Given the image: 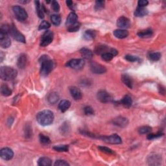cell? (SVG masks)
<instances>
[{
    "instance_id": "f546056e",
    "label": "cell",
    "mask_w": 166,
    "mask_h": 166,
    "mask_svg": "<svg viewBox=\"0 0 166 166\" xmlns=\"http://www.w3.org/2000/svg\"><path fill=\"white\" fill-rule=\"evenodd\" d=\"M58 99H59V96L55 92H52V93L49 95L48 97V101L52 104L56 103L58 101Z\"/></svg>"
},
{
    "instance_id": "f1b7e54d",
    "label": "cell",
    "mask_w": 166,
    "mask_h": 166,
    "mask_svg": "<svg viewBox=\"0 0 166 166\" xmlns=\"http://www.w3.org/2000/svg\"><path fill=\"white\" fill-rule=\"evenodd\" d=\"M35 5H36V13H37L38 17L40 18H41V19H43V18H44V11H43L42 5H40V1H36Z\"/></svg>"
},
{
    "instance_id": "836d02e7",
    "label": "cell",
    "mask_w": 166,
    "mask_h": 166,
    "mask_svg": "<svg viewBox=\"0 0 166 166\" xmlns=\"http://www.w3.org/2000/svg\"><path fill=\"white\" fill-rule=\"evenodd\" d=\"M161 160L160 157L158 156L154 155V156H150V158L149 159V162L150 165H158V162H160Z\"/></svg>"
},
{
    "instance_id": "1f68e13d",
    "label": "cell",
    "mask_w": 166,
    "mask_h": 166,
    "mask_svg": "<svg viewBox=\"0 0 166 166\" xmlns=\"http://www.w3.org/2000/svg\"><path fill=\"white\" fill-rule=\"evenodd\" d=\"M80 27H81V23L77 21L76 23L67 27V31L69 32H77L79 30Z\"/></svg>"
},
{
    "instance_id": "60d3db41",
    "label": "cell",
    "mask_w": 166,
    "mask_h": 166,
    "mask_svg": "<svg viewBox=\"0 0 166 166\" xmlns=\"http://www.w3.org/2000/svg\"><path fill=\"white\" fill-rule=\"evenodd\" d=\"M125 58L127 60L129 61V62H138V61H140V58H138V57H135L133 56V55H126Z\"/></svg>"
},
{
    "instance_id": "7bdbcfd3",
    "label": "cell",
    "mask_w": 166,
    "mask_h": 166,
    "mask_svg": "<svg viewBox=\"0 0 166 166\" xmlns=\"http://www.w3.org/2000/svg\"><path fill=\"white\" fill-rule=\"evenodd\" d=\"M84 112L86 115L87 116H90V115H93L94 114V109L92 108L91 106H86L85 108L84 109Z\"/></svg>"
},
{
    "instance_id": "277c9868",
    "label": "cell",
    "mask_w": 166,
    "mask_h": 166,
    "mask_svg": "<svg viewBox=\"0 0 166 166\" xmlns=\"http://www.w3.org/2000/svg\"><path fill=\"white\" fill-rule=\"evenodd\" d=\"M9 35L12 36L14 40H16L18 42L26 43V38L22 34H21L18 29L16 28L14 24H12L10 26L9 28Z\"/></svg>"
},
{
    "instance_id": "3957f363",
    "label": "cell",
    "mask_w": 166,
    "mask_h": 166,
    "mask_svg": "<svg viewBox=\"0 0 166 166\" xmlns=\"http://www.w3.org/2000/svg\"><path fill=\"white\" fill-rule=\"evenodd\" d=\"M17 76V71L9 66H2L0 69V77L4 81H12Z\"/></svg>"
},
{
    "instance_id": "ba28073f",
    "label": "cell",
    "mask_w": 166,
    "mask_h": 166,
    "mask_svg": "<svg viewBox=\"0 0 166 166\" xmlns=\"http://www.w3.org/2000/svg\"><path fill=\"white\" fill-rule=\"evenodd\" d=\"M84 64L85 62L83 59H72L68 61L66 66L75 70H81L84 67Z\"/></svg>"
},
{
    "instance_id": "d6a6232c",
    "label": "cell",
    "mask_w": 166,
    "mask_h": 166,
    "mask_svg": "<svg viewBox=\"0 0 166 166\" xmlns=\"http://www.w3.org/2000/svg\"><path fill=\"white\" fill-rule=\"evenodd\" d=\"M161 58V54L159 52H154L149 54V58L152 61H158Z\"/></svg>"
},
{
    "instance_id": "44dd1931",
    "label": "cell",
    "mask_w": 166,
    "mask_h": 166,
    "mask_svg": "<svg viewBox=\"0 0 166 166\" xmlns=\"http://www.w3.org/2000/svg\"><path fill=\"white\" fill-rule=\"evenodd\" d=\"M121 103L123 106L125 108H130L133 104V99L131 96H129L128 95H126L121 101Z\"/></svg>"
},
{
    "instance_id": "d590c367",
    "label": "cell",
    "mask_w": 166,
    "mask_h": 166,
    "mask_svg": "<svg viewBox=\"0 0 166 166\" xmlns=\"http://www.w3.org/2000/svg\"><path fill=\"white\" fill-rule=\"evenodd\" d=\"M70 131V125L67 124V123H64L63 125L61 126L60 128V131L62 134H67L69 133V131Z\"/></svg>"
},
{
    "instance_id": "9a60e30c",
    "label": "cell",
    "mask_w": 166,
    "mask_h": 166,
    "mask_svg": "<svg viewBox=\"0 0 166 166\" xmlns=\"http://www.w3.org/2000/svg\"><path fill=\"white\" fill-rule=\"evenodd\" d=\"M70 94L72 97L76 101L81 99L82 98V92L80 89L76 87H72L70 88Z\"/></svg>"
},
{
    "instance_id": "4316f807",
    "label": "cell",
    "mask_w": 166,
    "mask_h": 166,
    "mask_svg": "<svg viewBox=\"0 0 166 166\" xmlns=\"http://www.w3.org/2000/svg\"><path fill=\"white\" fill-rule=\"evenodd\" d=\"M1 94L2 96L8 97L12 94V90L7 84H2L1 87Z\"/></svg>"
},
{
    "instance_id": "7c38bea8",
    "label": "cell",
    "mask_w": 166,
    "mask_h": 166,
    "mask_svg": "<svg viewBox=\"0 0 166 166\" xmlns=\"http://www.w3.org/2000/svg\"><path fill=\"white\" fill-rule=\"evenodd\" d=\"M0 156H1V157L3 159L5 160H10L13 158L14 153L13 150L11 149L10 148L5 147V148H3L0 150Z\"/></svg>"
},
{
    "instance_id": "4fadbf2b",
    "label": "cell",
    "mask_w": 166,
    "mask_h": 166,
    "mask_svg": "<svg viewBox=\"0 0 166 166\" xmlns=\"http://www.w3.org/2000/svg\"><path fill=\"white\" fill-rule=\"evenodd\" d=\"M117 26L122 29H128L131 27V21L125 16H121L117 20Z\"/></svg>"
},
{
    "instance_id": "d4e9b609",
    "label": "cell",
    "mask_w": 166,
    "mask_h": 166,
    "mask_svg": "<svg viewBox=\"0 0 166 166\" xmlns=\"http://www.w3.org/2000/svg\"><path fill=\"white\" fill-rule=\"evenodd\" d=\"M110 49L108 46H106V45H99V46H97V47L96 48V50H95V52H96V53L97 55H102L103 54L107 53V52H109Z\"/></svg>"
},
{
    "instance_id": "e0dca14e",
    "label": "cell",
    "mask_w": 166,
    "mask_h": 166,
    "mask_svg": "<svg viewBox=\"0 0 166 166\" xmlns=\"http://www.w3.org/2000/svg\"><path fill=\"white\" fill-rule=\"evenodd\" d=\"M77 19H78V16L75 13H71L68 16L66 20V25L67 26V27H68L72 24L76 23L77 21Z\"/></svg>"
},
{
    "instance_id": "ee69618b",
    "label": "cell",
    "mask_w": 166,
    "mask_h": 166,
    "mask_svg": "<svg viewBox=\"0 0 166 166\" xmlns=\"http://www.w3.org/2000/svg\"><path fill=\"white\" fill-rule=\"evenodd\" d=\"M98 148H99V149L101 150V151H102L103 153H105L107 154H114L113 150L109 148V147L100 146L98 147Z\"/></svg>"
},
{
    "instance_id": "8992f818",
    "label": "cell",
    "mask_w": 166,
    "mask_h": 166,
    "mask_svg": "<svg viewBox=\"0 0 166 166\" xmlns=\"http://www.w3.org/2000/svg\"><path fill=\"white\" fill-rule=\"evenodd\" d=\"M11 44L9 34L4 31L0 30V45L3 48H8Z\"/></svg>"
},
{
    "instance_id": "5b68a950",
    "label": "cell",
    "mask_w": 166,
    "mask_h": 166,
    "mask_svg": "<svg viewBox=\"0 0 166 166\" xmlns=\"http://www.w3.org/2000/svg\"><path fill=\"white\" fill-rule=\"evenodd\" d=\"M13 10L15 17L18 20L23 21L27 20V17H28V14H27L26 11L23 7H20V6H14L13 7Z\"/></svg>"
},
{
    "instance_id": "74e56055",
    "label": "cell",
    "mask_w": 166,
    "mask_h": 166,
    "mask_svg": "<svg viewBox=\"0 0 166 166\" xmlns=\"http://www.w3.org/2000/svg\"><path fill=\"white\" fill-rule=\"evenodd\" d=\"M152 131V128L149 126H143L139 128V133L141 134H149Z\"/></svg>"
},
{
    "instance_id": "484cf974",
    "label": "cell",
    "mask_w": 166,
    "mask_h": 166,
    "mask_svg": "<svg viewBox=\"0 0 166 166\" xmlns=\"http://www.w3.org/2000/svg\"><path fill=\"white\" fill-rule=\"evenodd\" d=\"M153 34V31L150 29H147L143 31H141L138 33V35L140 36V38H149L151 37Z\"/></svg>"
},
{
    "instance_id": "681fc988",
    "label": "cell",
    "mask_w": 166,
    "mask_h": 166,
    "mask_svg": "<svg viewBox=\"0 0 166 166\" xmlns=\"http://www.w3.org/2000/svg\"><path fill=\"white\" fill-rule=\"evenodd\" d=\"M149 4L148 1L147 0H140L138 1V6L140 7H145L146 6Z\"/></svg>"
},
{
    "instance_id": "f6af8a7d",
    "label": "cell",
    "mask_w": 166,
    "mask_h": 166,
    "mask_svg": "<svg viewBox=\"0 0 166 166\" xmlns=\"http://www.w3.org/2000/svg\"><path fill=\"white\" fill-rule=\"evenodd\" d=\"M51 7L55 12H58L60 11V5L57 1H53L51 2Z\"/></svg>"
},
{
    "instance_id": "8fae6325",
    "label": "cell",
    "mask_w": 166,
    "mask_h": 166,
    "mask_svg": "<svg viewBox=\"0 0 166 166\" xmlns=\"http://www.w3.org/2000/svg\"><path fill=\"white\" fill-rule=\"evenodd\" d=\"M90 70L92 72L95 74H103L106 72V68L101 64L94 62L91 64Z\"/></svg>"
},
{
    "instance_id": "ac0fdd59",
    "label": "cell",
    "mask_w": 166,
    "mask_h": 166,
    "mask_svg": "<svg viewBox=\"0 0 166 166\" xmlns=\"http://www.w3.org/2000/svg\"><path fill=\"white\" fill-rule=\"evenodd\" d=\"M80 53L81 54L82 57L83 58H85V59L90 60L93 57V52L88 48H82L81 51H80Z\"/></svg>"
},
{
    "instance_id": "8d00e7d4",
    "label": "cell",
    "mask_w": 166,
    "mask_h": 166,
    "mask_svg": "<svg viewBox=\"0 0 166 166\" xmlns=\"http://www.w3.org/2000/svg\"><path fill=\"white\" fill-rule=\"evenodd\" d=\"M53 149L58 152H67L69 149V146L67 145H60L53 147Z\"/></svg>"
},
{
    "instance_id": "cb8c5ba5",
    "label": "cell",
    "mask_w": 166,
    "mask_h": 166,
    "mask_svg": "<svg viewBox=\"0 0 166 166\" xmlns=\"http://www.w3.org/2000/svg\"><path fill=\"white\" fill-rule=\"evenodd\" d=\"M147 14H148V11L144 7H138L136 8V11L134 12V16L136 17L145 16Z\"/></svg>"
},
{
    "instance_id": "603a6c76",
    "label": "cell",
    "mask_w": 166,
    "mask_h": 166,
    "mask_svg": "<svg viewBox=\"0 0 166 166\" xmlns=\"http://www.w3.org/2000/svg\"><path fill=\"white\" fill-rule=\"evenodd\" d=\"M121 80L129 88H133V82L131 77L127 74H123L121 76Z\"/></svg>"
},
{
    "instance_id": "f5cc1de1",
    "label": "cell",
    "mask_w": 166,
    "mask_h": 166,
    "mask_svg": "<svg viewBox=\"0 0 166 166\" xmlns=\"http://www.w3.org/2000/svg\"><path fill=\"white\" fill-rule=\"evenodd\" d=\"M3 55H4V53H3V52L1 51V62H2L3 60H4V56H3Z\"/></svg>"
},
{
    "instance_id": "ffe728a7",
    "label": "cell",
    "mask_w": 166,
    "mask_h": 166,
    "mask_svg": "<svg viewBox=\"0 0 166 166\" xmlns=\"http://www.w3.org/2000/svg\"><path fill=\"white\" fill-rule=\"evenodd\" d=\"M27 58L25 54H21L19 57L17 61V65L20 69H23L26 67L27 64Z\"/></svg>"
},
{
    "instance_id": "d6986e66",
    "label": "cell",
    "mask_w": 166,
    "mask_h": 166,
    "mask_svg": "<svg viewBox=\"0 0 166 166\" xmlns=\"http://www.w3.org/2000/svg\"><path fill=\"white\" fill-rule=\"evenodd\" d=\"M96 35L97 33L96 31L89 29L84 32V35H83V38L87 40H93L96 38Z\"/></svg>"
},
{
    "instance_id": "7dc6e473",
    "label": "cell",
    "mask_w": 166,
    "mask_h": 166,
    "mask_svg": "<svg viewBox=\"0 0 166 166\" xmlns=\"http://www.w3.org/2000/svg\"><path fill=\"white\" fill-rule=\"evenodd\" d=\"M55 166H67V165H70V164L66 161L62 160H58L55 162Z\"/></svg>"
},
{
    "instance_id": "c3c4849f",
    "label": "cell",
    "mask_w": 166,
    "mask_h": 166,
    "mask_svg": "<svg viewBox=\"0 0 166 166\" xmlns=\"http://www.w3.org/2000/svg\"><path fill=\"white\" fill-rule=\"evenodd\" d=\"M25 134H26V137L27 138H30L32 136V129L31 128L30 126L27 125L26 127V128L25 130Z\"/></svg>"
},
{
    "instance_id": "bcb514c9",
    "label": "cell",
    "mask_w": 166,
    "mask_h": 166,
    "mask_svg": "<svg viewBox=\"0 0 166 166\" xmlns=\"http://www.w3.org/2000/svg\"><path fill=\"white\" fill-rule=\"evenodd\" d=\"M163 133H158L157 134H149L148 136H147V139L148 140H153V139H155V138H160L163 136Z\"/></svg>"
},
{
    "instance_id": "9c48e42d",
    "label": "cell",
    "mask_w": 166,
    "mask_h": 166,
    "mask_svg": "<svg viewBox=\"0 0 166 166\" xmlns=\"http://www.w3.org/2000/svg\"><path fill=\"white\" fill-rule=\"evenodd\" d=\"M97 99L103 103H106L111 102L112 97L105 90H100L97 94Z\"/></svg>"
},
{
    "instance_id": "5bb4252c",
    "label": "cell",
    "mask_w": 166,
    "mask_h": 166,
    "mask_svg": "<svg viewBox=\"0 0 166 166\" xmlns=\"http://www.w3.org/2000/svg\"><path fill=\"white\" fill-rule=\"evenodd\" d=\"M113 124L119 127H125L128 123V119L122 116H118L112 120Z\"/></svg>"
},
{
    "instance_id": "ab89813d",
    "label": "cell",
    "mask_w": 166,
    "mask_h": 166,
    "mask_svg": "<svg viewBox=\"0 0 166 166\" xmlns=\"http://www.w3.org/2000/svg\"><path fill=\"white\" fill-rule=\"evenodd\" d=\"M51 27L50 23L47 21H42L41 23L40 24L38 29L39 30H43V29H48Z\"/></svg>"
},
{
    "instance_id": "816d5d0a",
    "label": "cell",
    "mask_w": 166,
    "mask_h": 166,
    "mask_svg": "<svg viewBox=\"0 0 166 166\" xmlns=\"http://www.w3.org/2000/svg\"><path fill=\"white\" fill-rule=\"evenodd\" d=\"M66 4H67V5L70 8L73 9V3L72 1H71V0H67V1H66Z\"/></svg>"
},
{
    "instance_id": "f907efd6",
    "label": "cell",
    "mask_w": 166,
    "mask_h": 166,
    "mask_svg": "<svg viewBox=\"0 0 166 166\" xmlns=\"http://www.w3.org/2000/svg\"><path fill=\"white\" fill-rule=\"evenodd\" d=\"M159 92L161 94H163V95H164L165 94V88L164 87H163V86H160V85L159 86Z\"/></svg>"
},
{
    "instance_id": "2e32d148",
    "label": "cell",
    "mask_w": 166,
    "mask_h": 166,
    "mask_svg": "<svg viewBox=\"0 0 166 166\" xmlns=\"http://www.w3.org/2000/svg\"><path fill=\"white\" fill-rule=\"evenodd\" d=\"M114 35L119 39H123L127 37L128 32L125 29H116L114 31Z\"/></svg>"
},
{
    "instance_id": "f35d334b",
    "label": "cell",
    "mask_w": 166,
    "mask_h": 166,
    "mask_svg": "<svg viewBox=\"0 0 166 166\" xmlns=\"http://www.w3.org/2000/svg\"><path fill=\"white\" fill-rule=\"evenodd\" d=\"M101 57H102V59L104 61H106V62H109L112 60V58H114V55L109 52H107L101 55Z\"/></svg>"
},
{
    "instance_id": "4dcf8cb0",
    "label": "cell",
    "mask_w": 166,
    "mask_h": 166,
    "mask_svg": "<svg viewBox=\"0 0 166 166\" xmlns=\"http://www.w3.org/2000/svg\"><path fill=\"white\" fill-rule=\"evenodd\" d=\"M51 21L54 26H58L61 23V18L58 14H53L51 16Z\"/></svg>"
},
{
    "instance_id": "7402d4cb",
    "label": "cell",
    "mask_w": 166,
    "mask_h": 166,
    "mask_svg": "<svg viewBox=\"0 0 166 166\" xmlns=\"http://www.w3.org/2000/svg\"><path fill=\"white\" fill-rule=\"evenodd\" d=\"M71 103L69 101L67 100H62L58 104V109L62 112H65L69 109L70 107Z\"/></svg>"
},
{
    "instance_id": "30bf717a",
    "label": "cell",
    "mask_w": 166,
    "mask_h": 166,
    "mask_svg": "<svg viewBox=\"0 0 166 166\" xmlns=\"http://www.w3.org/2000/svg\"><path fill=\"white\" fill-rule=\"evenodd\" d=\"M104 141L111 144H120L122 143V140L120 136L118 134H112L109 136H103L100 137Z\"/></svg>"
},
{
    "instance_id": "83f0119b",
    "label": "cell",
    "mask_w": 166,
    "mask_h": 166,
    "mask_svg": "<svg viewBox=\"0 0 166 166\" xmlns=\"http://www.w3.org/2000/svg\"><path fill=\"white\" fill-rule=\"evenodd\" d=\"M51 164V160L48 157H42L38 161V165L40 166H50Z\"/></svg>"
},
{
    "instance_id": "e575fe53",
    "label": "cell",
    "mask_w": 166,
    "mask_h": 166,
    "mask_svg": "<svg viewBox=\"0 0 166 166\" xmlns=\"http://www.w3.org/2000/svg\"><path fill=\"white\" fill-rule=\"evenodd\" d=\"M39 139H40V143L43 145H49L51 143V140L50 139V138L45 136L44 134H40L39 136Z\"/></svg>"
},
{
    "instance_id": "7a4b0ae2",
    "label": "cell",
    "mask_w": 166,
    "mask_h": 166,
    "mask_svg": "<svg viewBox=\"0 0 166 166\" xmlns=\"http://www.w3.org/2000/svg\"><path fill=\"white\" fill-rule=\"evenodd\" d=\"M36 120L42 126H48L53 123L54 120L53 113L49 110L40 112L36 116Z\"/></svg>"
},
{
    "instance_id": "52a82bcc",
    "label": "cell",
    "mask_w": 166,
    "mask_h": 166,
    "mask_svg": "<svg viewBox=\"0 0 166 166\" xmlns=\"http://www.w3.org/2000/svg\"><path fill=\"white\" fill-rule=\"evenodd\" d=\"M53 40V33L51 31H46L44 33L43 35L42 39H41V42H40V45L42 47H45L50 45L52 42Z\"/></svg>"
},
{
    "instance_id": "db71d44e",
    "label": "cell",
    "mask_w": 166,
    "mask_h": 166,
    "mask_svg": "<svg viewBox=\"0 0 166 166\" xmlns=\"http://www.w3.org/2000/svg\"><path fill=\"white\" fill-rule=\"evenodd\" d=\"M29 1H20V3H21V4H27V3H29Z\"/></svg>"
},
{
    "instance_id": "b9f144b4",
    "label": "cell",
    "mask_w": 166,
    "mask_h": 166,
    "mask_svg": "<svg viewBox=\"0 0 166 166\" xmlns=\"http://www.w3.org/2000/svg\"><path fill=\"white\" fill-rule=\"evenodd\" d=\"M104 7V1H97L95 5V9L96 11L101 10Z\"/></svg>"
},
{
    "instance_id": "6da1fadb",
    "label": "cell",
    "mask_w": 166,
    "mask_h": 166,
    "mask_svg": "<svg viewBox=\"0 0 166 166\" xmlns=\"http://www.w3.org/2000/svg\"><path fill=\"white\" fill-rule=\"evenodd\" d=\"M41 63L40 73L42 76H47L51 72L55 67V63L47 55H43L40 58Z\"/></svg>"
}]
</instances>
